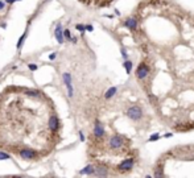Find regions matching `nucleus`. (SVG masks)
<instances>
[{"mask_svg":"<svg viewBox=\"0 0 194 178\" xmlns=\"http://www.w3.org/2000/svg\"><path fill=\"white\" fill-rule=\"evenodd\" d=\"M79 139H81V141H85L86 140L85 135H83V132H82V131H79Z\"/></svg>","mask_w":194,"mask_h":178,"instance_id":"25","label":"nucleus"},{"mask_svg":"<svg viewBox=\"0 0 194 178\" xmlns=\"http://www.w3.org/2000/svg\"><path fill=\"white\" fill-rule=\"evenodd\" d=\"M118 92V87L114 86V87H110L108 90L106 91V94H104V99H111L112 96H115V94Z\"/></svg>","mask_w":194,"mask_h":178,"instance_id":"12","label":"nucleus"},{"mask_svg":"<svg viewBox=\"0 0 194 178\" xmlns=\"http://www.w3.org/2000/svg\"><path fill=\"white\" fill-rule=\"evenodd\" d=\"M19 156L22 160H35L38 157V153L36 149H31V148H22L19 150Z\"/></svg>","mask_w":194,"mask_h":178,"instance_id":"3","label":"nucleus"},{"mask_svg":"<svg viewBox=\"0 0 194 178\" xmlns=\"http://www.w3.org/2000/svg\"><path fill=\"white\" fill-rule=\"evenodd\" d=\"M173 136V133H170V132H168V133H165V136L164 137H172Z\"/></svg>","mask_w":194,"mask_h":178,"instance_id":"28","label":"nucleus"},{"mask_svg":"<svg viewBox=\"0 0 194 178\" xmlns=\"http://www.w3.org/2000/svg\"><path fill=\"white\" fill-rule=\"evenodd\" d=\"M149 99H150V102H156V100H157L156 98H155V95H152V94L149 95Z\"/></svg>","mask_w":194,"mask_h":178,"instance_id":"27","label":"nucleus"},{"mask_svg":"<svg viewBox=\"0 0 194 178\" xmlns=\"http://www.w3.org/2000/svg\"><path fill=\"white\" fill-rule=\"evenodd\" d=\"M115 15H116V16H120V12H119L118 10H115Z\"/></svg>","mask_w":194,"mask_h":178,"instance_id":"30","label":"nucleus"},{"mask_svg":"<svg viewBox=\"0 0 194 178\" xmlns=\"http://www.w3.org/2000/svg\"><path fill=\"white\" fill-rule=\"evenodd\" d=\"M149 75V66L147 65V62H141L136 69V78L143 81Z\"/></svg>","mask_w":194,"mask_h":178,"instance_id":"5","label":"nucleus"},{"mask_svg":"<svg viewBox=\"0 0 194 178\" xmlns=\"http://www.w3.org/2000/svg\"><path fill=\"white\" fill-rule=\"evenodd\" d=\"M45 1H49V0H45Z\"/></svg>","mask_w":194,"mask_h":178,"instance_id":"31","label":"nucleus"},{"mask_svg":"<svg viewBox=\"0 0 194 178\" xmlns=\"http://www.w3.org/2000/svg\"><path fill=\"white\" fill-rule=\"evenodd\" d=\"M94 170H95L94 165H87L86 168H83L81 172H79V174H94Z\"/></svg>","mask_w":194,"mask_h":178,"instance_id":"14","label":"nucleus"},{"mask_svg":"<svg viewBox=\"0 0 194 178\" xmlns=\"http://www.w3.org/2000/svg\"><path fill=\"white\" fill-rule=\"evenodd\" d=\"M94 174L97 175V177H106V175L108 174V172H107L106 166H97L94 170Z\"/></svg>","mask_w":194,"mask_h":178,"instance_id":"11","label":"nucleus"},{"mask_svg":"<svg viewBox=\"0 0 194 178\" xmlns=\"http://www.w3.org/2000/svg\"><path fill=\"white\" fill-rule=\"evenodd\" d=\"M133 166H135V158L129 157V158L123 160L122 162L118 165V170H119L120 173H127V172H129V170H132Z\"/></svg>","mask_w":194,"mask_h":178,"instance_id":"4","label":"nucleus"},{"mask_svg":"<svg viewBox=\"0 0 194 178\" xmlns=\"http://www.w3.org/2000/svg\"><path fill=\"white\" fill-rule=\"evenodd\" d=\"M124 141H125V137H123L122 135H114L111 136L108 140V147L110 149H122L123 145H124Z\"/></svg>","mask_w":194,"mask_h":178,"instance_id":"1","label":"nucleus"},{"mask_svg":"<svg viewBox=\"0 0 194 178\" xmlns=\"http://www.w3.org/2000/svg\"><path fill=\"white\" fill-rule=\"evenodd\" d=\"M125 115L128 116L131 120H133V122H139L143 118V109L139 106H131L125 111Z\"/></svg>","mask_w":194,"mask_h":178,"instance_id":"2","label":"nucleus"},{"mask_svg":"<svg viewBox=\"0 0 194 178\" xmlns=\"http://www.w3.org/2000/svg\"><path fill=\"white\" fill-rule=\"evenodd\" d=\"M123 25H124L127 29H129L131 32H135L138 29V20L135 19V17H128V19L123 22Z\"/></svg>","mask_w":194,"mask_h":178,"instance_id":"9","label":"nucleus"},{"mask_svg":"<svg viewBox=\"0 0 194 178\" xmlns=\"http://www.w3.org/2000/svg\"><path fill=\"white\" fill-rule=\"evenodd\" d=\"M123 67L125 69L127 74H131L132 67H133V62H132V61H129V59H124V62H123Z\"/></svg>","mask_w":194,"mask_h":178,"instance_id":"13","label":"nucleus"},{"mask_svg":"<svg viewBox=\"0 0 194 178\" xmlns=\"http://www.w3.org/2000/svg\"><path fill=\"white\" fill-rule=\"evenodd\" d=\"M94 136L95 139H102L104 136V127L100 124L99 120H95V127H94Z\"/></svg>","mask_w":194,"mask_h":178,"instance_id":"8","label":"nucleus"},{"mask_svg":"<svg viewBox=\"0 0 194 178\" xmlns=\"http://www.w3.org/2000/svg\"><path fill=\"white\" fill-rule=\"evenodd\" d=\"M120 53H122V57H123L124 59H128V53H127L125 48H122V49H120Z\"/></svg>","mask_w":194,"mask_h":178,"instance_id":"21","label":"nucleus"},{"mask_svg":"<svg viewBox=\"0 0 194 178\" xmlns=\"http://www.w3.org/2000/svg\"><path fill=\"white\" fill-rule=\"evenodd\" d=\"M63 83H65L66 88H67V94H69V98H73V83H71V75L69 73H63L62 75Z\"/></svg>","mask_w":194,"mask_h":178,"instance_id":"7","label":"nucleus"},{"mask_svg":"<svg viewBox=\"0 0 194 178\" xmlns=\"http://www.w3.org/2000/svg\"><path fill=\"white\" fill-rule=\"evenodd\" d=\"M75 29L79 31V32H82V33H85V32H86L85 25H82V24H77V25H75Z\"/></svg>","mask_w":194,"mask_h":178,"instance_id":"20","label":"nucleus"},{"mask_svg":"<svg viewBox=\"0 0 194 178\" xmlns=\"http://www.w3.org/2000/svg\"><path fill=\"white\" fill-rule=\"evenodd\" d=\"M28 67H29V70H32V71H36V70L38 69V66L36 65V63H28Z\"/></svg>","mask_w":194,"mask_h":178,"instance_id":"22","label":"nucleus"},{"mask_svg":"<svg viewBox=\"0 0 194 178\" xmlns=\"http://www.w3.org/2000/svg\"><path fill=\"white\" fill-rule=\"evenodd\" d=\"M11 156L8 153H5V152H1L0 150V161H4V160H10Z\"/></svg>","mask_w":194,"mask_h":178,"instance_id":"19","label":"nucleus"},{"mask_svg":"<svg viewBox=\"0 0 194 178\" xmlns=\"http://www.w3.org/2000/svg\"><path fill=\"white\" fill-rule=\"evenodd\" d=\"M56 57H57V53H50V54H49V59H50V61L56 59Z\"/></svg>","mask_w":194,"mask_h":178,"instance_id":"24","label":"nucleus"},{"mask_svg":"<svg viewBox=\"0 0 194 178\" xmlns=\"http://www.w3.org/2000/svg\"><path fill=\"white\" fill-rule=\"evenodd\" d=\"M27 36H28V33H27V32H24V33H22V36L19 38V42H17V49H20V48L22 46V44H24V41H25V38H27Z\"/></svg>","mask_w":194,"mask_h":178,"instance_id":"16","label":"nucleus"},{"mask_svg":"<svg viewBox=\"0 0 194 178\" xmlns=\"http://www.w3.org/2000/svg\"><path fill=\"white\" fill-rule=\"evenodd\" d=\"M54 36H56L57 41L60 44H63V31H62V25L61 24H57L56 29H54Z\"/></svg>","mask_w":194,"mask_h":178,"instance_id":"10","label":"nucleus"},{"mask_svg":"<svg viewBox=\"0 0 194 178\" xmlns=\"http://www.w3.org/2000/svg\"><path fill=\"white\" fill-rule=\"evenodd\" d=\"M163 165L160 164L157 168H155V173H153V177H164L165 175V173H164V170H163Z\"/></svg>","mask_w":194,"mask_h":178,"instance_id":"15","label":"nucleus"},{"mask_svg":"<svg viewBox=\"0 0 194 178\" xmlns=\"http://www.w3.org/2000/svg\"><path fill=\"white\" fill-rule=\"evenodd\" d=\"M5 8V3L4 1H0V11H3Z\"/></svg>","mask_w":194,"mask_h":178,"instance_id":"26","label":"nucleus"},{"mask_svg":"<svg viewBox=\"0 0 194 178\" xmlns=\"http://www.w3.org/2000/svg\"><path fill=\"white\" fill-rule=\"evenodd\" d=\"M7 3H10V4H12V3H15V1H17V0H5Z\"/></svg>","mask_w":194,"mask_h":178,"instance_id":"29","label":"nucleus"},{"mask_svg":"<svg viewBox=\"0 0 194 178\" xmlns=\"http://www.w3.org/2000/svg\"><path fill=\"white\" fill-rule=\"evenodd\" d=\"M160 137H161V136H160L159 133H153V135H150V137L148 139V141H149V143H153V141L160 140Z\"/></svg>","mask_w":194,"mask_h":178,"instance_id":"17","label":"nucleus"},{"mask_svg":"<svg viewBox=\"0 0 194 178\" xmlns=\"http://www.w3.org/2000/svg\"><path fill=\"white\" fill-rule=\"evenodd\" d=\"M85 28H86V31H87V32H93V31H94V26H93V25H90V24L85 25Z\"/></svg>","mask_w":194,"mask_h":178,"instance_id":"23","label":"nucleus"},{"mask_svg":"<svg viewBox=\"0 0 194 178\" xmlns=\"http://www.w3.org/2000/svg\"><path fill=\"white\" fill-rule=\"evenodd\" d=\"M48 127H49V129L52 132H54V133L60 129V120H58V118H57V115L54 112L50 113L49 120H48Z\"/></svg>","mask_w":194,"mask_h":178,"instance_id":"6","label":"nucleus"},{"mask_svg":"<svg viewBox=\"0 0 194 178\" xmlns=\"http://www.w3.org/2000/svg\"><path fill=\"white\" fill-rule=\"evenodd\" d=\"M63 38H66L67 41H71V33H70L69 29H65V31H63Z\"/></svg>","mask_w":194,"mask_h":178,"instance_id":"18","label":"nucleus"}]
</instances>
